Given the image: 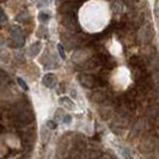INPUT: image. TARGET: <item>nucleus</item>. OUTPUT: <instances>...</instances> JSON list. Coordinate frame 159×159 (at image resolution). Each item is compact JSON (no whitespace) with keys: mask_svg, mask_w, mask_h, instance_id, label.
Here are the masks:
<instances>
[{"mask_svg":"<svg viewBox=\"0 0 159 159\" xmlns=\"http://www.w3.org/2000/svg\"><path fill=\"white\" fill-rule=\"evenodd\" d=\"M18 81H19V85H20V86H23V89H25V90H26V86H25V84H24V81L22 79H18Z\"/></svg>","mask_w":159,"mask_h":159,"instance_id":"6","label":"nucleus"},{"mask_svg":"<svg viewBox=\"0 0 159 159\" xmlns=\"http://www.w3.org/2000/svg\"><path fill=\"white\" fill-rule=\"evenodd\" d=\"M79 79L81 81V85L85 86V88H92L95 86L96 79L92 75H88V74H80Z\"/></svg>","mask_w":159,"mask_h":159,"instance_id":"1","label":"nucleus"},{"mask_svg":"<svg viewBox=\"0 0 159 159\" xmlns=\"http://www.w3.org/2000/svg\"><path fill=\"white\" fill-rule=\"evenodd\" d=\"M39 18H40V20L42 22V23H47L48 20L50 19V15L49 13H46V12H41L40 16H39Z\"/></svg>","mask_w":159,"mask_h":159,"instance_id":"4","label":"nucleus"},{"mask_svg":"<svg viewBox=\"0 0 159 159\" xmlns=\"http://www.w3.org/2000/svg\"><path fill=\"white\" fill-rule=\"evenodd\" d=\"M62 120H64V123H70V122H71V120H72V117L70 116V115H64Z\"/></svg>","mask_w":159,"mask_h":159,"instance_id":"5","label":"nucleus"},{"mask_svg":"<svg viewBox=\"0 0 159 159\" xmlns=\"http://www.w3.org/2000/svg\"><path fill=\"white\" fill-rule=\"evenodd\" d=\"M43 84L48 86V88H54V85L56 84V78L53 73H48L47 75L43 78Z\"/></svg>","mask_w":159,"mask_h":159,"instance_id":"2","label":"nucleus"},{"mask_svg":"<svg viewBox=\"0 0 159 159\" xmlns=\"http://www.w3.org/2000/svg\"><path fill=\"white\" fill-rule=\"evenodd\" d=\"M59 50H60V53H61V56H62V57H65L64 50H62V46H61V44H60V46H59Z\"/></svg>","mask_w":159,"mask_h":159,"instance_id":"7","label":"nucleus"},{"mask_svg":"<svg viewBox=\"0 0 159 159\" xmlns=\"http://www.w3.org/2000/svg\"><path fill=\"white\" fill-rule=\"evenodd\" d=\"M11 32H12V36L15 37V40H16V43L20 47L23 44V35H22L20 29L19 28H13Z\"/></svg>","mask_w":159,"mask_h":159,"instance_id":"3","label":"nucleus"}]
</instances>
